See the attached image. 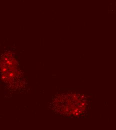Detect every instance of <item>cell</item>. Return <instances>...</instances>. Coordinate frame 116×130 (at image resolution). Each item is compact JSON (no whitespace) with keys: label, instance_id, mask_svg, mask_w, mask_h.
<instances>
[{"label":"cell","instance_id":"cell-1","mask_svg":"<svg viewBox=\"0 0 116 130\" xmlns=\"http://www.w3.org/2000/svg\"><path fill=\"white\" fill-rule=\"evenodd\" d=\"M53 105L57 113L72 117L82 116L89 108L86 98L81 95L72 93L62 95L56 98Z\"/></svg>","mask_w":116,"mask_h":130}]
</instances>
